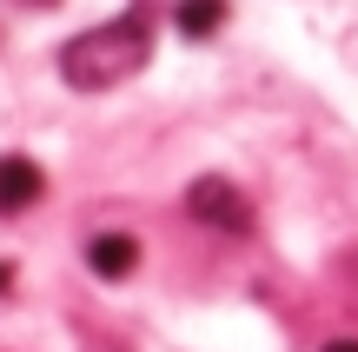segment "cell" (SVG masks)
<instances>
[{
	"instance_id": "5",
	"label": "cell",
	"mask_w": 358,
	"mask_h": 352,
	"mask_svg": "<svg viewBox=\"0 0 358 352\" xmlns=\"http://www.w3.org/2000/svg\"><path fill=\"white\" fill-rule=\"evenodd\" d=\"M219 20H226V0H179V34L186 40H206Z\"/></svg>"
},
{
	"instance_id": "3",
	"label": "cell",
	"mask_w": 358,
	"mask_h": 352,
	"mask_svg": "<svg viewBox=\"0 0 358 352\" xmlns=\"http://www.w3.org/2000/svg\"><path fill=\"white\" fill-rule=\"evenodd\" d=\"M40 186H47V180H40V167L27 153H7V160H0V213H27L40 199Z\"/></svg>"
},
{
	"instance_id": "2",
	"label": "cell",
	"mask_w": 358,
	"mask_h": 352,
	"mask_svg": "<svg viewBox=\"0 0 358 352\" xmlns=\"http://www.w3.org/2000/svg\"><path fill=\"white\" fill-rule=\"evenodd\" d=\"M186 206H192L199 226H219V233H245L252 226V206H245V193L232 180H192Z\"/></svg>"
},
{
	"instance_id": "4",
	"label": "cell",
	"mask_w": 358,
	"mask_h": 352,
	"mask_svg": "<svg viewBox=\"0 0 358 352\" xmlns=\"http://www.w3.org/2000/svg\"><path fill=\"white\" fill-rule=\"evenodd\" d=\"M87 266H93L100 279H127L133 266H140V246H133L127 233H100V239L87 246Z\"/></svg>"
},
{
	"instance_id": "1",
	"label": "cell",
	"mask_w": 358,
	"mask_h": 352,
	"mask_svg": "<svg viewBox=\"0 0 358 352\" xmlns=\"http://www.w3.org/2000/svg\"><path fill=\"white\" fill-rule=\"evenodd\" d=\"M146 53H153V27H146V13H120V20H106V27H93V34L66 40L60 73H66V87L100 93V87L133 80L146 66Z\"/></svg>"
},
{
	"instance_id": "7",
	"label": "cell",
	"mask_w": 358,
	"mask_h": 352,
	"mask_svg": "<svg viewBox=\"0 0 358 352\" xmlns=\"http://www.w3.org/2000/svg\"><path fill=\"white\" fill-rule=\"evenodd\" d=\"M7 286H13V273H7V260H0V293H7Z\"/></svg>"
},
{
	"instance_id": "6",
	"label": "cell",
	"mask_w": 358,
	"mask_h": 352,
	"mask_svg": "<svg viewBox=\"0 0 358 352\" xmlns=\"http://www.w3.org/2000/svg\"><path fill=\"white\" fill-rule=\"evenodd\" d=\"M325 352H358V339H332V346H325Z\"/></svg>"
}]
</instances>
